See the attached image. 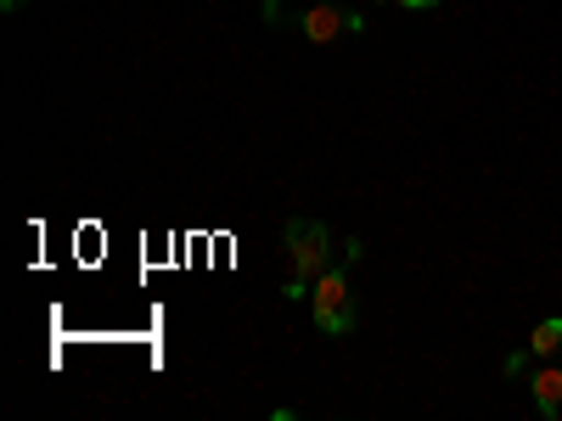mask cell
<instances>
[{"label":"cell","instance_id":"6da1fadb","mask_svg":"<svg viewBox=\"0 0 562 421\" xmlns=\"http://www.w3.org/2000/svg\"><path fill=\"white\" fill-rule=\"evenodd\" d=\"M281 242H288V259H293V275H288L281 293L304 298V287H315V281L333 270V230H326L321 219H288Z\"/></svg>","mask_w":562,"mask_h":421},{"label":"cell","instance_id":"7a4b0ae2","mask_svg":"<svg viewBox=\"0 0 562 421\" xmlns=\"http://www.w3.org/2000/svg\"><path fill=\"white\" fill-rule=\"evenodd\" d=\"M310 320L321 338H349L355 332V293H349V270H326L310 287Z\"/></svg>","mask_w":562,"mask_h":421},{"label":"cell","instance_id":"3957f363","mask_svg":"<svg viewBox=\"0 0 562 421\" xmlns=\"http://www.w3.org/2000/svg\"><path fill=\"white\" fill-rule=\"evenodd\" d=\"M360 12H349V7H338V0H315L310 12H299V29H304V39L310 45H333L338 34H360Z\"/></svg>","mask_w":562,"mask_h":421},{"label":"cell","instance_id":"277c9868","mask_svg":"<svg viewBox=\"0 0 562 421\" xmlns=\"http://www.w3.org/2000/svg\"><path fill=\"white\" fill-rule=\"evenodd\" d=\"M529 399H535V410H540L546 421H557V416H562V365L535 371V377H529Z\"/></svg>","mask_w":562,"mask_h":421},{"label":"cell","instance_id":"5b68a950","mask_svg":"<svg viewBox=\"0 0 562 421\" xmlns=\"http://www.w3.org/2000/svg\"><path fill=\"white\" fill-rule=\"evenodd\" d=\"M562 349V315H546L529 332V354H557Z\"/></svg>","mask_w":562,"mask_h":421},{"label":"cell","instance_id":"8992f818","mask_svg":"<svg viewBox=\"0 0 562 421\" xmlns=\"http://www.w3.org/2000/svg\"><path fill=\"white\" fill-rule=\"evenodd\" d=\"M400 7H416L422 12V7H439V0H400Z\"/></svg>","mask_w":562,"mask_h":421},{"label":"cell","instance_id":"52a82bcc","mask_svg":"<svg viewBox=\"0 0 562 421\" xmlns=\"http://www.w3.org/2000/svg\"><path fill=\"white\" fill-rule=\"evenodd\" d=\"M0 7H7V12H18V7H23V0H0Z\"/></svg>","mask_w":562,"mask_h":421}]
</instances>
